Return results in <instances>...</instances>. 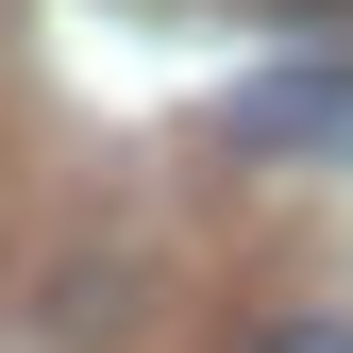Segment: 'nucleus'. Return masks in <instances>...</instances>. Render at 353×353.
I'll list each match as a JSON object with an SVG mask.
<instances>
[{
	"mask_svg": "<svg viewBox=\"0 0 353 353\" xmlns=\"http://www.w3.org/2000/svg\"><path fill=\"white\" fill-rule=\"evenodd\" d=\"M236 152H353V68H270L236 101Z\"/></svg>",
	"mask_w": 353,
	"mask_h": 353,
	"instance_id": "obj_1",
	"label": "nucleus"
},
{
	"mask_svg": "<svg viewBox=\"0 0 353 353\" xmlns=\"http://www.w3.org/2000/svg\"><path fill=\"white\" fill-rule=\"evenodd\" d=\"M252 353H353V320H270Z\"/></svg>",
	"mask_w": 353,
	"mask_h": 353,
	"instance_id": "obj_2",
	"label": "nucleus"
}]
</instances>
